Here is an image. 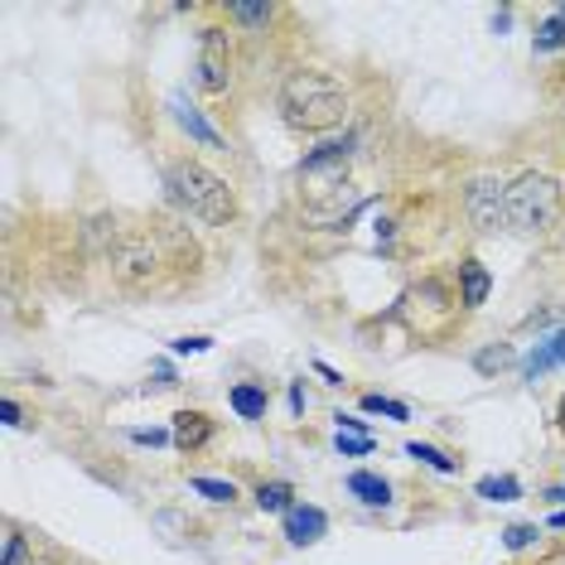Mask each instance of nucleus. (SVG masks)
I'll return each mask as SVG.
<instances>
[{
    "label": "nucleus",
    "mask_w": 565,
    "mask_h": 565,
    "mask_svg": "<svg viewBox=\"0 0 565 565\" xmlns=\"http://www.w3.org/2000/svg\"><path fill=\"white\" fill-rule=\"evenodd\" d=\"M561 213V184L551 174L526 170L508 184V227L512 233H546Z\"/></svg>",
    "instance_id": "obj_3"
},
{
    "label": "nucleus",
    "mask_w": 565,
    "mask_h": 565,
    "mask_svg": "<svg viewBox=\"0 0 565 565\" xmlns=\"http://www.w3.org/2000/svg\"><path fill=\"white\" fill-rule=\"evenodd\" d=\"M551 526H561V532H565V512H556V518H551Z\"/></svg>",
    "instance_id": "obj_31"
},
{
    "label": "nucleus",
    "mask_w": 565,
    "mask_h": 565,
    "mask_svg": "<svg viewBox=\"0 0 565 565\" xmlns=\"http://www.w3.org/2000/svg\"><path fill=\"white\" fill-rule=\"evenodd\" d=\"M522 493V483L518 479H479V498H488V503H512V498Z\"/></svg>",
    "instance_id": "obj_16"
},
{
    "label": "nucleus",
    "mask_w": 565,
    "mask_h": 565,
    "mask_svg": "<svg viewBox=\"0 0 565 565\" xmlns=\"http://www.w3.org/2000/svg\"><path fill=\"white\" fill-rule=\"evenodd\" d=\"M213 440V420L203 411H179L174 416V445L179 449H203Z\"/></svg>",
    "instance_id": "obj_8"
},
{
    "label": "nucleus",
    "mask_w": 565,
    "mask_h": 565,
    "mask_svg": "<svg viewBox=\"0 0 565 565\" xmlns=\"http://www.w3.org/2000/svg\"><path fill=\"white\" fill-rule=\"evenodd\" d=\"M194 493H203L209 503H233L237 488L227 483V479H194Z\"/></svg>",
    "instance_id": "obj_18"
},
{
    "label": "nucleus",
    "mask_w": 565,
    "mask_h": 565,
    "mask_svg": "<svg viewBox=\"0 0 565 565\" xmlns=\"http://www.w3.org/2000/svg\"><path fill=\"white\" fill-rule=\"evenodd\" d=\"M406 455H411V459H420V465H430L435 473H455V459H449V455H440V449H435V445H420V440H411V445H406Z\"/></svg>",
    "instance_id": "obj_17"
},
{
    "label": "nucleus",
    "mask_w": 565,
    "mask_h": 565,
    "mask_svg": "<svg viewBox=\"0 0 565 565\" xmlns=\"http://www.w3.org/2000/svg\"><path fill=\"white\" fill-rule=\"evenodd\" d=\"M290 483H262V488H256V508H262V512H290L295 503H290Z\"/></svg>",
    "instance_id": "obj_14"
},
{
    "label": "nucleus",
    "mask_w": 565,
    "mask_h": 565,
    "mask_svg": "<svg viewBox=\"0 0 565 565\" xmlns=\"http://www.w3.org/2000/svg\"><path fill=\"white\" fill-rule=\"evenodd\" d=\"M290 411H305V387H290Z\"/></svg>",
    "instance_id": "obj_29"
},
{
    "label": "nucleus",
    "mask_w": 565,
    "mask_h": 565,
    "mask_svg": "<svg viewBox=\"0 0 565 565\" xmlns=\"http://www.w3.org/2000/svg\"><path fill=\"white\" fill-rule=\"evenodd\" d=\"M349 160H353V136L343 140H324L319 150H310L300 164L305 184L319 189V184H343V174H349Z\"/></svg>",
    "instance_id": "obj_5"
},
{
    "label": "nucleus",
    "mask_w": 565,
    "mask_h": 565,
    "mask_svg": "<svg viewBox=\"0 0 565 565\" xmlns=\"http://www.w3.org/2000/svg\"><path fill=\"white\" fill-rule=\"evenodd\" d=\"M363 411H372V416H392V420H406L411 416L402 402H392V396H377V392L363 396Z\"/></svg>",
    "instance_id": "obj_20"
},
{
    "label": "nucleus",
    "mask_w": 565,
    "mask_h": 565,
    "mask_svg": "<svg viewBox=\"0 0 565 565\" xmlns=\"http://www.w3.org/2000/svg\"><path fill=\"white\" fill-rule=\"evenodd\" d=\"M227 15L242 20V24H266V20H271V6H252V0H233V6H227Z\"/></svg>",
    "instance_id": "obj_19"
},
{
    "label": "nucleus",
    "mask_w": 565,
    "mask_h": 565,
    "mask_svg": "<svg viewBox=\"0 0 565 565\" xmlns=\"http://www.w3.org/2000/svg\"><path fill=\"white\" fill-rule=\"evenodd\" d=\"M170 107H174V121H179V126H184V131H189V136H194V140H199V146H217V131H213V126H209V121H203V117H199V111H194V107H189V102H179V97H174V102H170Z\"/></svg>",
    "instance_id": "obj_12"
},
{
    "label": "nucleus",
    "mask_w": 565,
    "mask_h": 565,
    "mask_svg": "<svg viewBox=\"0 0 565 565\" xmlns=\"http://www.w3.org/2000/svg\"><path fill=\"white\" fill-rule=\"evenodd\" d=\"M503 542H508V551L532 546V542H536V526H508V532H503Z\"/></svg>",
    "instance_id": "obj_23"
},
{
    "label": "nucleus",
    "mask_w": 565,
    "mask_h": 565,
    "mask_svg": "<svg viewBox=\"0 0 565 565\" xmlns=\"http://www.w3.org/2000/svg\"><path fill=\"white\" fill-rule=\"evenodd\" d=\"M227 30H203V54H199V83L209 87V93H223L227 87Z\"/></svg>",
    "instance_id": "obj_6"
},
{
    "label": "nucleus",
    "mask_w": 565,
    "mask_h": 565,
    "mask_svg": "<svg viewBox=\"0 0 565 565\" xmlns=\"http://www.w3.org/2000/svg\"><path fill=\"white\" fill-rule=\"evenodd\" d=\"M213 339H203V333H194V339H174V353H209Z\"/></svg>",
    "instance_id": "obj_25"
},
{
    "label": "nucleus",
    "mask_w": 565,
    "mask_h": 565,
    "mask_svg": "<svg viewBox=\"0 0 565 565\" xmlns=\"http://www.w3.org/2000/svg\"><path fill=\"white\" fill-rule=\"evenodd\" d=\"M465 213L479 233L508 227V184H498V179H473L465 194Z\"/></svg>",
    "instance_id": "obj_4"
},
{
    "label": "nucleus",
    "mask_w": 565,
    "mask_h": 565,
    "mask_svg": "<svg viewBox=\"0 0 565 565\" xmlns=\"http://www.w3.org/2000/svg\"><path fill=\"white\" fill-rule=\"evenodd\" d=\"M546 498H551V503H565V488H551Z\"/></svg>",
    "instance_id": "obj_30"
},
{
    "label": "nucleus",
    "mask_w": 565,
    "mask_h": 565,
    "mask_svg": "<svg viewBox=\"0 0 565 565\" xmlns=\"http://www.w3.org/2000/svg\"><path fill=\"white\" fill-rule=\"evenodd\" d=\"M315 372H319V377H324V382H333V387H343V377H339V372H333L329 363H315Z\"/></svg>",
    "instance_id": "obj_28"
},
{
    "label": "nucleus",
    "mask_w": 565,
    "mask_h": 565,
    "mask_svg": "<svg viewBox=\"0 0 565 565\" xmlns=\"http://www.w3.org/2000/svg\"><path fill=\"white\" fill-rule=\"evenodd\" d=\"M0 411H6V426H24V411H20L15 396H6V402H0Z\"/></svg>",
    "instance_id": "obj_27"
},
{
    "label": "nucleus",
    "mask_w": 565,
    "mask_h": 565,
    "mask_svg": "<svg viewBox=\"0 0 565 565\" xmlns=\"http://www.w3.org/2000/svg\"><path fill=\"white\" fill-rule=\"evenodd\" d=\"M333 445H339V455H367V449H372L367 435H343V430H339V440H333Z\"/></svg>",
    "instance_id": "obj_24"
},
{
    "label": "nucleus",
    "mask_w": 565,
    "mask_h": 565,
    "mask_svg": "<svg viewBox=\"0 0 565 565\" xmlns=\"http://www.w3.org/2000/svg\"><path fill=\"white\" fill-rule=\"evenodd\" d=\"M532 44L542 49V54H556V49H565V20H561V15H551L546 24H536Z\"/></svg>",
    "instance_id": "obj_15"
},
{
    "label": "nucleus",
    "mask_w": 565,
    "mask_h": 565,
    "mask_svg": "<svg viewBox=\"0 0 565 565\" xmlns=\"http://www.w3.org/2000/svg\"><path fill=\"white\" fill-rule=\"evenodd\" d=\"M280 111H286V121L295 131H333V126L343 121V111H349V97H343V87L329 78V73H315V68H300L290 73L286 87H280Z\"/></svg>",
    "instance_id": "obj_1"
},
{
    "label": "nucleus",
    "mask_w": 565,
    "mask_h": 565,
    "mask_svg": "<svg viewBox=\"0 0 565 565\" xmlns=\"http://www.w3.org/2000/svg\"><path fill=\"white\" fill-rule=\"evenodd\" d=\"M164 189H170V199L189 217H199V223H227V217L237 213L233 189H227L223 179H217L209 164H199V160L174 164V170L164 174Z\"/></svg>",
    "instance_id": "obj_2"
},
{
    "label": "nucleus",
    "mask_w": 565,
    "mask_h": 565,
    "mask_svg": "<svg viewBox=\"0 0 565 565\" xmlns=\"http://www.w3.org/2000/svg\"><path fill=\"white\" fill-rule=\"evenodd\" d=\"M324 532H329V518H324L319 508L295 503V508L286 512V536H290V546H315Z\"/></svg>",
    "instance_id": "obj_7"
},
{
    "label": "nucleus",
    "mask_w": 565,
    "mask_h": 565,
    "mask_svg": "<svg viewBox=\"0 0 565 565\" xmlns=\"http://www.w3.org/2000/svg\"><path fill=\"white\" fill-rule=\"evenodd\" d=\"M233 411L242 420H262L266 416V392L252 387V382H242V387H233Z\"/></svg>",
    "instance_id": "obj_13"
},
{
    "label": "nucleus",
    "mask_w": 565,
    "mask_h": 565,
    "mask_svg": "<svg viewBox=\"0 0 565 565\" xmlns=\"http://www.w3.org/2000/svg\"><path fill=\"white\" fill-rule=\"evenodd\" d=\"M488 286H493V280H488L483 262H465V266H459V300H465L469 310H479V305L488 300Z\"/></svg>",
    "instance_id": "obj_9"
},
{
    "label": "nucleus",
    "mask_w": 565,
    "mask_h": 565,
    "mask_svg": "<svg viewBox=\"0 0 565 565\" xmlns=\"http://www.w3.org/2000/svg\"><path fill=\"white\" fill-rule=\"evenodd\" d=\"M512 363V349H503V343H498V349H483L479 358H473V367L479 372H503Z\"/></svg>",
    "instance_id": "obj_21"
},
{
    "label": "nucleus",
    "mask_w": 565,
    "mask_h": 565,
    "mask_svg": "<svg viewBox=\"0 0 565 565\" xmlns=\"http://www.w3.org/2000/svg\"><path fill=\"white\" fill-rule=\"evenodd\" d=\"M0 565H24V542H20V532H6V536H0Z\"/></svg>",
    "instance_id": "obj_22"
},
{
    "label": "nucleus",
    "mask_w": 565,
    "mask_h": 565,
    "mask_svg": "<svg viewBox=\"0 0 565 565\" xmlns=\"http://www.w3.org/2000/svg\"><path fill=\"white\" fill-rule=\"evenodd\" d=\"M556 363H565V329L561 333H551V339L542 343V349H536L532 358H526V377H542V372H551V367H556Z\"/></svg>",
    "instance_id": "obj_11"
},
{
    "label": "nucleus",
    "mask_w": 565,
    "mask_h": 565,
    "mask_svg": "<svg viewBox=\"0 0 565 565\" xmlns=\"http://www.w3.org/2000/svg\"><path fill=\"white\" fill-rule=\"evenodd\" d=\"M556 416H561V430H565V396H561V411H556Z\"/></svg>",
    "instance_id": "obj_32"
},
{
    "label": "nucleus",
    "mask_w": 565,
    "mask_h": 565,
    "mask_svg": "<svg viewBox=\"0 0 565 565\" xmlns=\"http://www.w3.org/2000/svg\"><path fill=\"white\" fill-rule=\"evenodd\" d=\"M131 440H136V445H170V440H174V430H136Z\"/></svg>",
    "instance_id": "obj_26"
},
{
    "label": "nucleus",
    "mask_w": 565,
    "mask_h": 565,
    "mask_svg": "<svg viewBox=\"0 0 565 565\" xmlns=\"http://www.w3.org/2000/svg\"><path fill=\"white\" fill-rule=\"evenodd\" d=\"M349 493L363 498L367 508H387L392 503V483L377 479V473H349Z\"/></svg>",
    "instance_id": "obj_10"
}]
</instances>
